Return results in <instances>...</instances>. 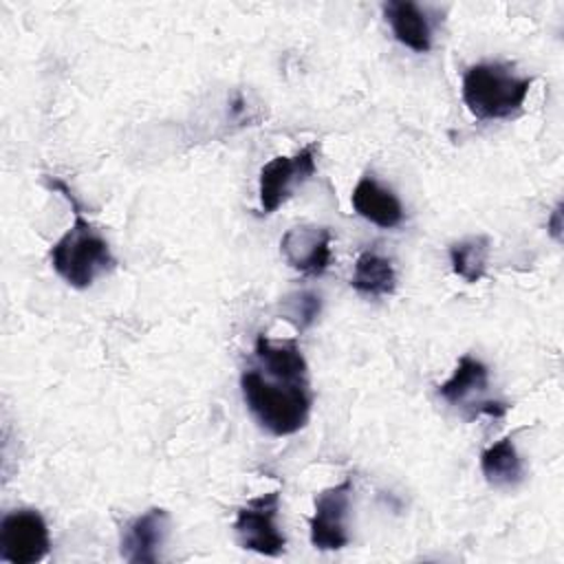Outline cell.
Segmentation results:
<instances>
[{
    "instance_id": "cell-13",
    "label": "cell",
    "mask_w": 564,
    "mask_h": 564,
    "mask_svg": "<svg viewBox=\"0 0 564 564\" xmlns=\"http://www.w3.org/2000/svg\"><path fill=\"white\" fill-rule=\"evenodd\" d=\"M256 366L269 375L286 379H308L306 359L297 346V339H269L258 335L253 346Z\"/></svg>"
},
{
    "instance_id": "cell-3",
    "label": "cell",
    "mask_w": 564,
    "mask_h": 564,
    "mask_svg": "<svg viewBox=\"0 0 564 564\" xmlns=\"http://www.w3.org/2000/svg\"><path fill=\"white\" fill-rule=\"evenodd\" d=\"M531 77L516 75L509 64L480 62L463 75V101L476 119H507L520 112Z\"/></svg>"
},
{
    "instance_id": "cell-18",
    "label": "cell",
    "mask_w": 564,
    "mask_h": 564,
    "mask_svg": "<svg viewBox=\"0 0 564 564\" xmlns=\"http://www.w3.org/2000/svg\"><path fill=\"white\" fill-rule=\"evenodd\" d=\"M546 229L555 240H562V203H557L551 216L546 218Z\"/></svg>"
},
{
    "instance_id": "cell-8",
    "label": "cell",
    "mask_w": 564,
    "mask_h": 564,
    "mask_svg": "<svg viewBox=\"0 0 564 564\" xmlns=\"http://www.w3.org/2000/svg\"><path fill=\"white\" fill-rule=\"evenodd\" d=\"M487 388H489V368L480 359L471 355H463L452 377L438 386V397L445 399L449 405L467 408L469 419L478 414H489L496 419L505 416L509 405L502 401L482 399Z\"/></svg>"
},
{
    "instance_id": "cell-11",
    "label": "cell",
    "mask_w": 564,
    "mask_h": 564,
    "mask_svg": "<svg viewBox=\"0 0 564 564\" xmlns=\"http://www.w3.org/2000/svg\"><path fill=\"white\" fill-rule=\"evenodd\" d=\"M350 203H352V209L361 218H366L368 223H372L377 227L392 229L403 223L401 200L394 196L392 189L383 187L370 174H366L357 181V185L350 194Z\"/></svg>"
},
{
    "instance_id": "cell-2",
    "label": "cell",
    "mask_w": 564,
    "mask_h": 564,
    "mask_svg": "<svg viewBox=\"0 0 564 564\" xmlns=\"http://www.w3.org/2000/svg\"><path fill=\"white\" fill-rule=\"evenodd\" d=\"M240 390L251 416L273 436L295 434L308 421L313 405L308 379L275 377L251 366L240 375Z\"/></svg>"
},
{
    "instance_id": "cell-1",
    "label": "cell",
    "mask_w": 564,
    "mask_h": 564,
    "mask_svg": "<svg viewBox=\"0 0 564 564\" xmlns=\"http://www.w3.org/2000/svg\"><path fill=\"white\" fill-rule=\"evenodd\" d=\"M44 183L70 203L75 216L66 234L51 247V267L66 284L75 289H88L101 273L115 269L117 260L101 231L84 218V209L68 185L62 178L51 176H44Z\"/></svg>"
},
{
    "instance_id": "cell-12",
    "label": "cell",
    "mask_w": 564,
    "mask_h": 564,
    "mask_svg": "<svg viewBox=\"0 0 564 564\" xmlns=\"http://www.w3.org/2000/svg\"><path fill=\"white\" fill-rule=\"evenodd\" d=\"M392 35L414 53L432 48V26L425 11L412 0H388L381 4Z\"/></svg>"
},
{
    "instance_id": "cell-7",
    "label": "cell",
    "mask_w": 564,
    "mask_h": 564,
    "mask_svg": "<svg viewBox=\"0 0 564 564\" xmlns=\"http://www.w3.org/2000/svg\"><path fill=\"white\" fill-rule=\"evenodd\" d=\"M350 496H352L350 478H344L341 482L326 487L315 496L308 529H311V544L317 551H339L348 546Z\"/></svg>"
},
{
    "instance_id": "cell-15",
    "label": "cell",
    "mask_w": 564,
    "mask_h": 564,
    "mask_svg": "<svg viewBox=\"0 0 564 564\" xmlns=\"http://www.w3.org/2000/svg\"><path fill=\"white\" fill-rule=\"evenodd\" d=\"M480 469L485 480L494 487H516L518 482H522L524 465L511 436H505L482 449Z\"/></svg>"
},
{
    "instance_id": "cell-14",
    "label": "cell",
    "mask_w": 564,
    "mask_h": 564,
    "mask_svg": "<svg viewBox=\"0 0 564 564\" xmlns=\"http://www.w3.org/2000/svg\"><path fill=\"white\" fill-rule=\"evenodd\" d=\"M350 284L361 295H370V297L392 295L397 289V271L392 260L375 249L361 251L355 260Z\"/></svg>"
},
{
    "instance_id": "cell-17",
    "label": "cell",
    "mask_w": 564,
    "mask_h": 564,
    "mask_svg": "<svg viewBox=\"0 0 564 564\" xmlns=\"http://www.w3.org/2000/svg\"><path fill=\"white\" fill-rule=\"evenodd\" d=\"M282 317L297 330H306L322 313V297L315 291H295L280 302Z\"/></svg>"
},
{
    "instance_id": "cell-6",
    "label": "cell",
    "mask_w": 564,
    "mask_h": 564,
    "mask_svg": "<svg viewBox=\"0 0 564 564\" xmlns=\"http://www.w3.org/2000/svg\"><path fill=\"white\" fill-rule=\"evenodd\" d=\"M51 551L46 520L35 509H15L0 520V560L35 564Z\"/></svg>"
},
{
    "instance_id": "cell-5",
    "label": "cell",
    "mask_w": 564,
    "mask_h": 564,
    "mask_svg": "<svg viewBox=\"0 0 564 564\" xmlns=\"http://www.w3.org/2000/svg\"><path fill=\"white\" fill-rule=\"evenodd\" d=\"M315 152L317 143H308L291 156L280 154L262 165L258 178V194L264 214H273L293 194L295 187L304 185L315 174Z\"/></svg>"
},
{
    "instance_id": "cell-10",
    "label": "cell",
    "mask_w": 564,
    "mask_h": 564,
    "mask_svg": "<svg viewBox=\"0 0 564 564\" xmlns=\"http://www.w3.org/2000/svg\"><path fill=\"white\" fill-rule=\"evenodd\" d=\"M170 533V513L161 507H150L132 518L121 531V557L130 564H152L159 560L161 546Z\"/></svg>"
},
{
    "instance_id": "cell-4",
    "label": "cell",
    "mask_w": 564,
    "mask_h": 564,
    "mask_svg": "<svg viewBox=\"0 0 564 564\" xmlns=\"http://www.w3.org/2000/svg\"><path fill=\"white\" fill-rule=\"evenodd\" d=\"M280 491H269L251 498L238 509L234 520V533L242 549L275 557L284 551L286 538L278 527Z\"/></svg>"
},
{
    "instance_id": "cell-16",
    "label": "cell",
    "mask_w": 564,
    "mask_h": 564,
    "mask_svg": "<svg viewBox=\"0 0 564 564\" xmlns=\"http://www.w3.org/2000/svg\"><path fill=\"white\" fill-rule=\"evenodd\" d=\"M489 238L487 236H469L449 245V262L458 278L465 282H478L487 273L489 258Z\"/></svg>"
},
{
    "instance_id": "cell-9",
    "label": "cell",
    "mask_w": 564,
    "mask_h": 564,
    "mask_svg": "<svg viewBox=\"0 0 564 564\" xmlns=\"http://www.w3.org/2000/svg\"><path fill=\"white\" fill-rule=\"evenodd\" d=\"M330 240L333 234L324 225H295L284 231L280 253L291 269L317 278L330 264Z\"/></svg>"
}]
</instances>
